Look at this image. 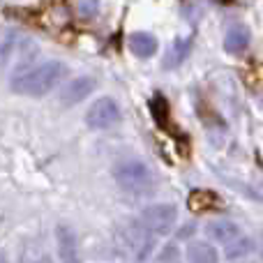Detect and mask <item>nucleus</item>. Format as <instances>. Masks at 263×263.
Instances as JSON below:
<instances>
[{
    "label": "nucleus",
    "mask_w": 263,
    "mask_h": 263,
    "mask_svg": "<svg viewBox=\"0 0 263 263\" xmlns=\"http://www.w3.org/2000/svg\"><path fill=\"white\" fill-rule=\"evenodd\" d=\"M97 0H83L81 5H79V16H83V18H90L92 14L97 12Z\"/></svg>",
    "instance_id": "obj_14"
},
{
    "label": "nucleus",
    "mask_w": 263,
    "mask_h": 263,
    "mask_svg": "<svg viewBox=\"0 0 263 263\" xmlns=\"http://www.w3.org/2000/svg\"><path fill=\"white\" fill-rule=\"evenodd\" d=\"M159 44H157V37H153L150 32H134L129 37V51L139 58H153L157 53Z\"/></svg>",
    "instance_id": "obj_9"
},
{
    "label": "nucleus",
    "mask_w": 263,
    "mask_h": 263,
    "mask_svg": "<svg viewBox=\"0 0 263 263\" xmlns=\"http://www.w3.org/2000/svg\"><path fill=\"white\" fill-rule=\"evenodd\" d=\"M120 120V106L111 97H100L97 102H92L90 109L86 111V123L92 129H109L111 125H116Z\"/></svg>",
    "instance_id": "obj_4"
},
{
    "label": "nucleus",
    "mask_w": 263,
    "mask_h": 263,
    "mask_svg": "<svg viewBox=\"0 0 263 263\" xmlns=\"http://www.w3.org/2000/svg\"><path fill=\"white\" fill-rule=\"evenodd\" d=\"M65 74H67V65L65 63H60V60H46V63L35 65V67L16 74L12 79V90L18 92V95H28V97L49 95L65 79Z\"/></svg>",
    "instance_id": "obj_1"
},
{
    "label": "nucleus",
    "mask_w": 263,
    "mask_h": 263,
    "mask_svg": "<svg viewBox=\"0 0 263 263\" xmlns=\"http://www.w3.org/2000/svg\"><path fill=\"white\" fill-rule=\"evenodd\" d=\"M178 259H180V252H178L176 245H166L162 250V254L157 256V261H162V263L164 261H178Z\"/></svg>",
    "instance_id": "obj_15"
},
{
    "label": "nucleus",
    "mask_w": 263,
    "mask_h": 263,
    "mask_svg": "<svg viewBox=\"0 0 263 263\" xmlns=\"http://www.w3.org/2000/svg\"><path fill=\"white\" fill-rule=\"evenodd\" d=\"M55 238H58V254L63 261H77V231L67 224L55 229Z\"/></svg>",
    "instance_id": "obj_7"
},
{
    "label": "nucleus",
    "mask_w": 263,
    "mask_h": 263,
    "mask_svg": "<svg viewBox=\"0 0 263 263\" xmlns=\"http://www.w3.org/2000/svg\"><path fill=\"white\" fill-rule=\"evenodd\" d=\"M114 178L125 192H134V194L145 192L155 180L153 168L143 159H123V162H118L114 166Z\"/></svg>",
    "instance_id": "obj_2"
},
{
    "label": "nucleus",
    "mask_w": 263,
    "mask_h": 263,
    "mask_svg": "<svg viewBox=\"0 0 263 263\" xmlns=\"http://www.w3.org/2000/svg\"><path fill=\"white\" fill-rule=\"evenodd\" d=\"M178 222V208L173 203H155L148 205L141 215V224L148 229L150 233H157V236H166L173 231Z\"/></svg>",
    "instance_id": "obj_3"
},
{
    "label": "nucleus",
    "mask_w": 263,
    "mask_h": 263,
    "mask_svg": "<svg viewBox=\"0 0 263 263\" xmlns=\"http://www.w3.org/2000/svg\"><path fill=\"white\" fill-rule=\"evenodd\" d=\"M252 252H254V240L247 238V236H242V233H238L233 240H229L227 245H224V254H227L229 261L245 259V256H250Z\"/></svg>",
    "instance_id": "obj_11"
},
{
    "label": "nucleus",
    "mask_w": 263,
    "mask_h": 263,
    "mask_svg": "<svg viewBox=\"0 0 263 263\" xmlns=\"http://www.w3.org/2000/svg\"><path fill=\"white\" fill-rule=\"evenodd\" d=\"M190 51H192V37L176 40L173 49L168 51V55H166V63H164V67H176V65H180L182 60L190 55Z\"/></svg>",
    "instance_id": "obj_13"
},
{
    "label": "nucleus",
    "mask_w": 263,
    "mask_h": 263,
    "mask_svg": "<svg viewBox=\"0 0 263 263\" xmlns=\"http://www.w3.org/2000/svg\"><path fill=\"white\" fill-rule=\"evenodd\" d=\"M95 88H97V83H95V79H90V77L72 79V81H69L67 86L60 90L58 100H60V104H65V106L79 104V102H83L86 97H90Z\"/></svg>",
    "instance_id": "obj_5"
},
{
    "label": "nucleus",
    "mask_w": 263,
    "mask_h": 263,
    "mask_svg": "<svg viewBox=\"0 0 263 263\" xmlns=\"http://www.w3.org/2000/svg\"><path fill=\"white\" fill-rule=\"evenodd\" d=\"M187 205L194 213H205V210H215L219 208V196L210 190H194L187 196Z\"/></svg>",
    "instance_id": "obj_10"
},
{
    "label": "nucleus",
    "mask_w": 263,
    "mask_h": 263,
    "mask_svg": "<svg viewBox=\"0 0 263 263\" xmlns=\"http://www.w3.org/2000/svg\"><path fill=\"white\" fill-rule=\"evenodd\" d=\"M187 259L192 263H217L219 254L208 242H192V245L187 247Z\"/></svg>",
    "instance_id": "obj_12"
},
{
    "label": "nucleus",
    "mask_w": 263,
    "mask_h": 263,
    "mask_svg": "<svg viewBox=\"0 0 263 263\" xmlns=\"http://www.w3.org/2000/svg\"><path fill=\"white\" fill-rule=\"evenodd\" d=\"M250 40H252V35L245 26H240V23L231 26L227 37H224V51H227V53H242V51L250 46Z\"/></svg>",
    "instance_id": "obj_8"
},
{
    "label": "nucleus",
    "mask_w": 263,
    "mask_h": 263,
    "mask_svg": "<svg viewBox=\"0 0 263 263\" xmlns=\"http://www.w3.org/2000/svg\"><path fill=\"white\" fill-rule=\"evenodd\" d=\"M238 233H240L238 224L229 222V219H213V222L205 224V236L217 240V242H222V245H227L229 240H233Z\"/></svg>",
    "instance_id": "obj_6"
}]
</instances>
